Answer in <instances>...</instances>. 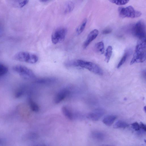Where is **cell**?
I'll use <instances>...</instances> for the list:
<instances>
[{"instance_id":"6da1fadb","label":"cell","mask_w":146,"mask_h":146,"mask_svg":"<svg viewBox=\"0 0 146 146\" xmlns=\"http://www.w3.org/2000/svg\"><path fill=\"white\" fill-rule=\"evenodd\" d=\"M69 64L70 67H79L85 68L101 76L103 74L101 68L97 64L91 62L77 60L69 61Z\"/></svg>"},{"instance_id":"7a4b0ae2","label":"cell","mask_w":146,"mask_h":146,"mask_svg":"<svg viewBox=\"0 0 146 146\" xmlns=\"http://www.w3.org/2000/svg\"><path fill=\"white\" fill-rule=\"evenodd\" d=\"M146 39L139 40L137 42L133 57L130 62L132 65L135 63L143 62L146 58Z\"/></svg>"},{"instance_id":"3957f363","label":"cell","mask_w":146,"mask_h":146,"mask_svg":"<svg viewBox=\"0 0 146 146\" xmlns=\"http://www.w3.org/2000/svg\"><path fill=\"white\" fill-rule=\"evenodd\" d=\"M16 60L34 64L38 60L37 56L35 54L26 51H20L17 53L14 56Z\"/></svg>"},{"instance_id":"277c9868","label":"cell","mask_w":146,"mask_h":146,"mask_svg":"<svg viewBox=\"0 0 146 146\" xmlns=\"http://www.w3.org/2000/svg\"><path fill=\"white\" fill-rule=\"evenodd\" d=\"M118 11L119 16L122 18H136L140 17L142 14L141 12L135 10L132 6L126 8L120 7L118 8Z\"/></svg>"},{"instance_id":"5b68a950","label":"cell","mask_w":146,"mask_h":146,"mask_svg":"<svg viewBox=\"0 0 146 146\" xmlns=\"http://www.w3.org/2000/svg\"><path fill=\"white\" fill-rule=\"evenodd\" d=\"M13 70L24 79L32 80L36 78V75L33 71L24 66L21 65H15L13 67Z\"/></svg>"},{"instance_id":"8992f818","label":"cell","mask_w":146,"mask_h":146,"mask_svg":"<svg viewBox=\"0 0 146 146\" xmlns=\"http://www.w3.org/2000/svg\"><path fill=\"white\" fill-rule=\"evenodd\" d=\"M134 35L139 40L146 39V29L145 25L142 21L137 22L132 29Z\"/></svg>"},{"instance_id":"52a82bcc","label":"cell","mask_w":146,"mask_h":146,"mask_svg":"<svg viewBox=\"0 0 146 146\" xmlns=\"http://www.w3.org/2000/svg\"><path fill=\"white\" fill-rule=\"evenodd\" d=\"M66 29L60 28L55 30L51 36V41L54 44L61 43L64 40L67 34Z\"/></svg>"},{"instance_id":"ba28073f","label":"cell","mask_w":146,"mask_h":146,"mask_svg":"<svg viewBox=\"0 0 146 146\" xmlns=\"http://www.w3.org/2000/svg\"><path fill=\"white\" fill-rule=\"evenodd\" d=\"M105 111L102 109H96L89 113L87 117L91 120L93 121L98 120L104 114Z\"/></svg>"},{"instance_id":"9c48e42d","label":"cell","mask_w":146,"mask_h":146,"mask_svg":"<svg viewBox=\"0 0 146 146\" xmlns=\"http://www.w3.org/2000/svg\"><path fill=\"white\" fill-rule=\"evenodd\" d=\"M99 33V31L97 29H95L89 33L83 45L84 49L87 48L91 42L96 38Z\"/></svg>"},{"instance_id":"30bf717a","label":"cell","mask_w":146,"mask_h":146,"mask_svg":"<svg viewBox=\"0 0 146 146\" xmlns=\"http://www.w3.org/2000/svg\"><path fill=\"white\" fill-rule=\"evenodd\" d=\"M69 91L67 89H64L60 91L56 95L55 102L58 104L62 101L69 94Z\"/></svg>"},{"instance_id":"8fae6325","label":"cell","mask_w":146,"mask_h":146,"mask_svg":"<svg viewBox=\"0 0 146 146\" xmlns=\"http://www.w3.org/2000/svg\"><path fill=\"white\" fill-rule=\"evenodd\" d=\"M117 117L114 115H109L104 118L103 120V123L107 126H110L114 122Z\"/></svg>"},{"instance_id":"7c38bea8","label":"cell","mask_w":146,"mask_h":146,"mask_svg":"<svg viewBox=\"0 0 146 146\" xmlns=\"http://www.w3.org/2000/svg\"><path fill=\"white\" fill-rule=\"evenodd\" d=\"M55 79L53 78H44L37 80L36 82L39 84H49L55 82Z\"/></svg>"},{"instance_id":"4fadbf2b","label":"cell","mask_w":146,"mask_h":146,"mask_svg":"<svg viewBox=\"0 0 146 146\" xmlns=\"http://www.w3.org/2000/svg\"><path fill=\"white\" fill-rule=\"evenodd\" d=\"M75 7L74 3L71 2L67 3L64 7V12L65 14L69 13L72 11Z\"/></svg>"},{"instance_id":"5bb4252c","label":"cell","mask_w":146,"mask_h":146,"mask_svg":"<svg viewBox=\"0 0 146 146\" xmlns=\"http://www.w3.org/2000/svg\"><path fill=\"white\" fill-rule=\"evenodd\" d=\"M62 110L63 114L67 118L70 120L73 119L72 114L67 107L65 106L63 107Z\"/></svg>"},{"instance_id":"9a60e30c","label":"cell","mask_w":146,"mask_h":146,"mask_svg":"<svg viewBox=\"0 0 146 146\" xmlns=\"http://www.w3.org/2000/svg\"><path fill=\"white\" fill-rule=\"evenodd\" d=\"M95 49L99 53L103 54L105 52V46L103 42L100 41L97 43L95 45Z\"/></svg>"},{"instance_id":"2e32d148","label":"cell","mask_w":146,"mask_h":146,"mask_svg":"<svg viewBox=\"0 0 146 146\" xmlns=\"http://www.w3.org/2000/svg\"><path fill=\"white\" fill-rule=\"evenodd\" d=\"M129 126L126 122L121 120L117 121L114 124V127L115 128H125Z\"/></svg>"},{"instance_id":"e0dca14e","label":"cell","mask_w":146,"mask_h":146,"mask_svg":"<svg viewBox=\"0 0 146 146\" xmlns=\"http://www.w3.org/2000/svg\"><path fill=\"white\" fill-rule=\"evenodd\" d=\"M112 52V48L111 46H109L106 49L105 54V61L108 63L111 57Z\"/></svg>"},{"instance_id":"ac0fdd59","label":"cell","mask_w":146,"mask_h":146,"mask_svg":"<svg viewBox=\"0 0 146 146\" xmlns=\"http://www.w3.org/2000/svg\"><path fill=\"white\" fill-rule=\"evenodd\" d=\"M92 135L93 138L99 141L103 140L105 137V135L103 133L97 131L93 132Z\"/></svg>"},{"instance_id":"d6986e66","label":"cell","mask_w":146,"mask_h":146,"mask_svg":"<svg viewBox=\"0 0 146 146\" xmlns=\"http://www.w3.org/2000/svg\"><path fill=\"white\" fill-rule=\"evenodd\" d=\"M87 22V19L86 18L84 19L77 29L76 32L78 35L80 34L83 32L86 26Z\"/></svg>"},{"instance_id":"ffe728a7","label":"cell","mask_w":146,"mask_h":146,"mask_svg":"<svg viewBox=\"0 0 146 146\" xmlns=\"http://www.w3.org/2000/svg\"><path fill=\"white\" fill-rule=\"evenodd\" d=\"M8 71L7 67L3 64L0 63V77L6 74Z\"/></svg>"},{"instance_id":"44dd1931","label":"cell","mask_w":146,"mask_h":146,"mask_svg":"<svg viewBox=\"0 0 146 146\" xmlns=\"http://www.w3.org/2000/svg\"><path fill=\"white\" fill-rule=\"evenodd\" d=\"M29 102L30 108L33 111L35 112H38L39 110L38 105L31 99H30Z\"/></svg>"},{"instance_id":"7402d4cb","label":"cell","mask_w":146,"mask_h":146,"mask_svg":"<svg viewBox=\"0 0 146 146\" xmlns=\"http://www.w3.org/2000/svg\"><path fill=\"white\" fill-rule=\"evenodd\" d=\"M111 3L119 6L125 5L127 4L129 0H109Z\"/></svg>"},{"instance_id":"603a6c76","label":"cell","mask_w":146,"mask_h":146,"mask_svg":"<svg viewBox=\"0 0 146 146\" xmlns=\"http://www.w3.org/2000/svg\"><path fill=\"white\" fill-rule=\"evenodd\" d=\"M129 54L130 53L128 51H126L125 52L118 65V68H119L124 63L129 56Z\"/></svg>"},{"instance_id":"cb8c5ba5","label":"cell","mask_w":146,"mask_h":146,"mask_svg":"<svg viewBox=\"0 0 146 146\" xmlns=\"http://www.w3.org/2000/svg\"><path fill=\"white\" fill-rule=\"evenodd\" d=\"M29 2V0H17V3L20 8L23 7Z\"/></svg>"},{"instance_id":"d4e9b609","label":"cell","mask_w":146,"mask_h":146,"mask_svg":"<svg viewBox=\"0 0 146 146\" xmlns=\"http://www.w3.org/2000/svg\"><path fill=\"white\" fill-rule=\"evenodd\" d=\"M132 128L135 131H138L140 129V125L137 122H135L132 124Z\"/></svg>"},{"instance_id":"484cf974","label":"cell","mask_w":146,"mask_h":146,"mask_svg":"<svg viewBox=\"0 0 146 146\" xmlns=\"http://www.w3.org/2000/svg\"><path fill=\"white\" fill-rule=\"evenodd\" d=\"M112 30L110 29H107L103 30L102 33L103 34L107 35L110 34L112 32Z\"/></svg>"},{"instance_id":"4316f807","label":"cell","mask_w":146,"mask_h":146,"mask_svg":"<svg viewBox=\"0 0 146 146\" xmlns=\"http://www.w3.org/2000/svg\"><path fill=\"white\" fill-rule=\"evenodd\" d=\"M139 125L140 129H141L143 131L145 132L146 131V127L145 125L142 122L140 123Z\"/></svg>"},{"instance_id":"83f0119b","label":"cell","mask_w":146,"mask_h":146,"mask_svg":"<svg viewBox=\"0 0 146 146\" xmlns=\"http://www.w3.org/2000/svg\"><path fill=\"white\" fill-rule=\"evenodd\" d=\"M49 1V0H39L40 2L43 3L47 2Z\"/></svg>"}]
</instances>
